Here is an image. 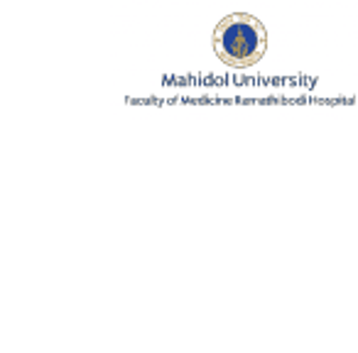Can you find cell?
<instances>
[{
    "label": "cell",
    "instance_id": "1",
    "mask_svg": "<svg viewBox=\"0 0 358 353\" xmlns=\"http://www.w3.org/2000/svg\"><path fill=\"white\" fill-rule=\"evenodd\" d=\"M216 52L234 66H248L265 52V32L253 17H229L216 30Z\"/></svg>",
    "mask_w": 358,
    "mask_h": 353
}]
</instances>
